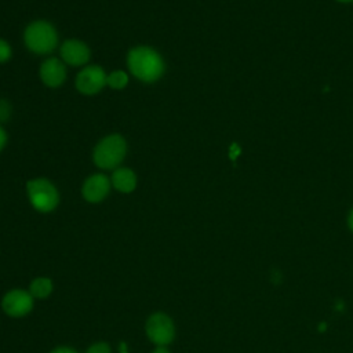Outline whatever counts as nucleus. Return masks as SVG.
Returning <instances> with one entry per match:
<instances>
[{
    "instance_id": "1",
    "label": "nucleus",
    "mask_w": 353,
    "mask_h": 353,
    "mask_svg": "<svg viewBox=\"0 0 353 353\" xmlns=\"http://www.w3.org/2000/svg\"><path fill=\"white\" fill-rule=\"evenodd\" d=\"M127 66L134 77L143 83L159 80L165 69L161 55L148 46H138L128 51Z\"/></svg>"
},
{
    "instance_id": "2",
    "label": "nucleus",
    "mask_w": 353,
    "mask_h": 353,
    "mask_svg": "<svg viewBox=\"0 0 353 353\" xmlns=\"http://www.w3.org/2000/svg\"><path fill=\"white\" fill-rule=\"evenodd\" d=\"M127 154V142L120 134L102 138L94 148L92 160L102 170H116Z\"/></svg>"
},
{
    "instance_id": "3",
    "label": "nucleus",
    "mask_w": 353,
    "mask_h": 353,
    "mask_svg": "<svg viewBox=\"0 0 353 353\" xmlns=\"http://www.w3.org/2000/svg\"><path fill=\"white\" fill-rule=\"evenodd\" d=\"M23 41L29 51L44 55L58 46V33L47 21H34L23 32Z\"/></svg>"
},
{
    "instance_id": "4",
    "label": "nucleus",
    "mask_w": 353,
    "mask_h": 353,
    "mask_svg": "<svg viewBox=\"0 0 353 353\" xmlns=\"http://www.w3.org/2000/svg\"><path fill=\"white\" fill-rule=\"evenodd\" d=\"M26 193L30 204L39 212H50L59 203V193L52 182L46 178H34L28 181Z\"/></svg>"
},
{
    "instance_id": "5",
    "label": "nucleus",
    "mask_w": 353,
    "mask_h": 353,
    "mask_svg": "<svg viewBox=\"0 0 353 353\" xmlns=\"http://www.w3.org/2000/svg\"><path fill=\"white\" fill-rule=\"evenodd\" d=\"M146 335L157 346L171 343L175 335L172 320L164 313H153L146 321Z\"/></svg>"
},
{
    "instance_id": "6",
    "label": "nucleus",
    "mask_w": 353,
    "mask_h": 353,
    "mask_svg": "<svg viewBox=\"0 0 353 353\" xmlns=\"http://www.w3.org/2000/svg\"><path fill=\"white\" fill-rule=\"evenodd\" d=\"M106 73L98 65H90L81 69L76 76V88L84 95L98 94L106 85Z\"/></svg>"
},
{
    "instance_id": "7",
    "label": "nucleus",
    "mask_w": 353,
    "mask_h": 353,
    "mask_svg": "<svg viewBox=\"0 0 353 353\" xmlns=\"http://www.w3.org/2000/svg\"><path fill=\"white\" fill-rule=\"evenodd\" d=\"M3 310L11 317H21L28 314L33 307V296L23 290H12L7 292L1 302Z\"/></svg>"
},
{
    "instance_id": "8",
    "label": "nucleus",
    "mask_w": 353,
    "mask_h": 353,
    "mask_svg": "<svg viewBox=\"0 0 353 353\" xmlns=\"http://www.w3.org/2000/svg\"><path fill=\"white\" fill-rule=\"evenodd\" d=\"M61 58L65 63L72 66H81L90 61L91 51L88 46L77 39H68L61 44Z\"/></svg>"
},
{
    "instance_id": "9",
    "label": "nucleus",
    "mask_w": 353,
    "mask_h": 353,
    "mask_svg": "<svg viewBox=\"0 0 353 353\" xmlns=\"http://www.w3.org/2000/svg\"><path fill=\"white\" fill-rule=\"evenodd\" d=\"M110 190V181L105 174H94L85 179L81 194L88 203L102 201Z\"/></svg>"
},
{
    "instance_id": "10",
    "label": "nucleus",
    "mask_w": 353,
    "mask_h": 353,
    "mask_svg": "<svg viewBox=\"0 0 353 353\" xmlns=\"http://www.w3.org/2000/svg\"><path fill=\"white\" fill-rule=\"evenodd\" d=\"M39 74L41 81L51 88L59 87L63 84L66 79V69L61 59L58 58H48L46 59L39 69Z\"/></svg>"
},
{
    "instance_id": "11",
    "label": "nucleus",
    "mask_w": 353,
    "mask_h": 353,
    "mask_svg": "<svg viewBox=\"0 0 353 353\" xmlns=\"http://www.w3.org/2000/svg\"><path fill=\"white\" fill-rule=\"evenodd\" d=\"M110 183L121 193H131L137 188V175L131 168L120 167L113 171Z\"/></svg>"
},
{
    "instance_id": "12",
    "label": "nucleus",
    "mask_w": 353,
    "mask_h": 353,
    "mask_svg": "<svg viewBox=\"0 0 353 353\" xmlns=\"http://www.w3.org/2000/svg\"><path fill=\"white\" fill-rule=\"evenodd\" d=\"M52 291V281L47 277H37L32 281L29 292L33 298L44 299L47 298Z\"/></svg>"
},
{
    "instance_id": "13",
    "label": "nucleus",
    "mask_w": 353,
    "mask_h": 353,
    "mask_svg": "<svg viewBox=\"0 0 353 353\" xmlns=\"http://www.w3.org/2000/svg\"><path fill=\"white\" fill-rule=\"evenodd\" d=\"M128 84V74L124 70H113L106 76V85L113 90H123Z\"/></svg>"
},
{
    "instance_id": "14",
    "label": "nucleus",
    "mask_w": 353,
    "mask_h": 353,
    "mask_svg": "<svg viewBox=\"0 0 353 353\" xmlns=\"http://www.w3.org/2000/svg\"><path fill=\"white\" fill-rule=\"evenodd\" d=\"M11 54H12V51H11L10 44L6 40L0 39V63L7 62L11 58Z\"/></svg>"
},
{
    "instance_id": "15",
    "label": "nucleus",
    "mask_w": 353,
    "mask_h": 353,
    "mask_svg": "<svg viewBox=\"0 0 353 353\" xmlns=\"http://www.w3.org/2000/svg\"><path fill=\"white\" fill-rule=\"evenodd\" d=\"M85 353H112V352H110V347L108 343L97 342V343L91 345Z\"/></svg>"
},
{
    "instance_id": "16",
    "label": "nucleus",
    "mask_w": 353,
    "mask_h": 353,
    "mask_svg": "<svg viewBox=\"0 0 353 353\" xmlns=\"http://www.w3.org/2000/svg\"><path fill=\"white\" fill-rule=\"evenodd\" d=\"M10 113H11L10 103L7 101L1 99L0 101V121H6L10 117Z\"/></svg>"
},
{
    "instance_id": "17",
    "label": "nucleus",
    "mask_w": 353,
    "mask_h": 353,
    "mask_svg": "<svg viewBox=\"0 0 353 353\" xmlns=\"http://www.w3.org/2000/svg\"><path fill=\"white\" fill-rule=\"evenodd\" d=\"M6 143H7V132H6V130L0 125V152L4 149Z\"/></svg>"
},
{
    "instance_id": "18",
    "label": "nucleus",
    "mask_w": 353,
    "mask_h": 353,
    "mask_svg": "<svg viewBox=\"0 0 353 353\" xmlns=\"http://www.w3.org/2000/svg\"><path fill=\"white\" fill-rule=\"evenodd\" d=\"M51 353H77L74 349H70V347H58L55 350H52Z\"/></svg>"
},
{
    "instance_id": "19",
    "label": "nucleus",
    "mask_w": 353,
    "mask_h": 353,
    "mask_svg": "<svg viewBox=\"0 0 353 353\" xmlns=\"http://www.w3.org/2000/svg\"><path fill=\"white\" fill-rule=\"evenodd\" d=\"M347 226L353 232V208H352V211L349 212V216H347Z\"/></svg>"
},
{
    "instance_id": "20",
    "label": "nucleus",
    "mask_w": 353,
    "mask_h": 353,
    "mask_svg": "<svg viewBox=\"0 0 353 353\" xmlns=\"http://www.w3.org/2000/svg\"><path fill=\"white\" fill-rule=\"evenodd\" d=\"M153 353H170L165 347H163V346H159L156 350H153Z\"/></svg>"
},
{
    "instance_id": "21",
    "label": "nucleus",
    "mask_w": 353,
    "mask_h": 353,
    "mask_svg": "<svg viewBox=\"0 0 353 353\" xmlns=\"http://www.w3.org/2000/svg\"><path fill=\"white\" fill-rule=\"evenodd\" d=\"M336 1H339V3H352L353 0H336Z\"/></svg>"
}]
</instances>
